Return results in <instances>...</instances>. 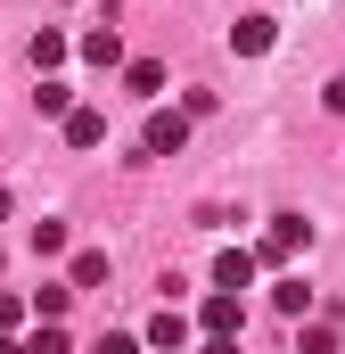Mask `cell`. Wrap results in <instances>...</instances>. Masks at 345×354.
Masks as SVG:
<instances>
[{"label": "cell", "mask_w": 345, "mask_h": 354, "mask_svg": "<svg viewBox=\"0 0 345 354\" xmlns=\"http://www.w3.org/2000/svg\"><path fill=\"white\" fill-rule=\"evenodd\" d=\"M140 149H148V157H181V149H189V115H181V107H157L148 132H140Z\"/></svg>", "instance_id": "cell-1"}, {"label": "cell", "mask_w": 345, "mask_h": 354, "mask_svg": "<svg viewBox=\"0 0 345 354\" xmlns=\"http://www.w3.org/2000/svg\"><path fill=\"white\" fill-rule=\"evenodd\" d=\"M197 330H206V338H239V330H247V305H239L230 288H214V297L197 305Z\"/></svg>", "instance_id": "cell-2"}, {"label": "cell", "mask_w": 345, "mask_h": 354, "mask_svg": "<svg viewBox=\"0 0 345 354\" xmlns=\"http://www.w3.org/2000/svg\"><path fill=\"white\" fill-rule=\"evenodd\" d=\"M304 239H313V223H304V214H271V231H263V264H288Z\"/></svg>", "instance_id": "cell-3"}, {"label": "cell", "mask_w": 345, "mask_h": 354, "mask_svg": "<svg viewBox=\"0 0 345 354\" xmlns=\"http://www.w3.org/2000/svg\"><path fill=\"white\" fill-rule=\"evenodd\" d=\"M214 288H230V297L255 288V256H247V248H222V256H214Z\"/></svg>", "instance_id": "cell-4"}, {"label": "cell", "mask_w": 345, "mask_h": 354, "mask_svg": "<svg viewBox=\"0 0 345 354\" xmlns=\"http://www.w3.org/2000/svg\"><path fill=\"white\" fill-rule=\"evenodd\" d=\"M230 50H239V58H263V50H271V17H263V8H247V17L230 25Z\"/></svg>", "instance_id": "cell-5"}, {"label": "cell", "mask_w": 345, "mask_h": 354, "mask_svg": "<svg viewBox=\"0 0 345 354\" xmlns=\"http://www.w3.org/2000/svg\"><path fill=\"white\" fill-rule=\"evenodd\" d=\"M83 288L75 280H50V288H33V322H66V305H75Z\"/></svg>", "instance_id": "cell-6"}, {"label": "cell", "mask_w": 345, "mask_h": 354, "mask_svg": "<svg viewBox=\"0 0 345 354\" xmlns=\"http://www.w3.org/2000/svg\"><path fill=\"white\" fill-rule=\"evenodd\" d=\"M83 58H90V66H124V33H115V25H90V33H83Z\"/></svg>", "instance_id": "cell-7"}, {"label": "cell", "mask_w": 345, "mask_h": 354, "mask_svg": "<svg viewBox=\"0 0 345 354\" xmlns=\"http://www.w3.org/2000/svg\"><path fill=\"white\" fill-rule=\"evenodd\" d=\"M99 140H107V115L99 107H75L66 115V149H99Z\"/></svg>", "instance_id": "cell-8"}, {"label": "cell", "mask_w": 345, "mask_h": 354, "mask_svg": "<svg viewBox=\"0 0 345 354\" xmlns=\"http://www.w3.org/2000/svg\"><path fill=\"white\" fill-rule=\"evenodd\" d=\"M25 58H33V75H58V66H66V33H50V25H41Z\"/></svg>", "instance_id": "cell-9"}, {"label": "cell", "mask_w": 345, "mask_h": 354, "mask_svg": "<svg viewBox=\"0 0 345 354\" xmlns=\"http://www.w3.org/2000/svg\"><path fill=\"white\" fill-rule=\"evenodd\" d=\"M181 338H189V322H181V305H165V313L148 322V346H165V354H181Z\"/></svg>", "instance_id": "cell-10"}, {"label": "cell", "mask_w": 345, "mask_h": 354, "mask_svg": "<svg viewBox=\"0 0 345 354\" xmlns=\"http://www.w3.org/2000/svg\"><path fill=\"white\" fill-rule=\"evenodd\" d=\"M33 107H41V115H58V124H66V115H75V91L58 83V75H41V91H33Z\"/></svg>", "instance_id": "cell-11"}, {"label": "cell", "mask_w": 345, "mask_h": 354, "mask_svg": "<svg viewBox=\"0 0 345 354\" xmlns=\"http://www.w3.org/2000/svg\"><path fill=\"white\" fill-rule=\"evenodd\" d=\"M124 83H132V99H157V91H165V66H157V58H132Z\"/></svg>", "instance_id": "cell-12"}, {"label": "cell", "mask_w": 345, "mask_h": 354, "mask_svg": "<svg viewBox=\"0 0 345 354\" xmlns=\"http://www.w3.org/2000/svg\"><path fill=\"white\" fill-rule=\"evenodd\" d=\"M25 354H75V338H66V322H33V338H25Z\"/></svg>", "instance_id": "cell-13"}, {"label": "cell", "mask_w": 345, "mask_h": 354, "mask_svg": "<svg viewBox=\"0 0 345 354\" xmlns=\"http://www.w3.org/2000/svg\"><path fill=\"white\" fill-rule=\"evenodd\" d=\"M66 280H75V288H99V280H107V256H99V248H83V256L66 264Z\"/></svg>", "instance_id": "cell-14"}, {"label": "cell", "mask_w": 345, "mask_h": 354, "mask_svg": "<svg viewBox=\"0 0 345 354\" xmlns=\"http://www.w3.org/2000/svg\"><path fill=\"white\" fill-rule=\"evenodd\" d=\"M33 256H66V223H33Z\"/></svg>", "instance_id": "cell-15"}, {"label": "cell", "mask_w": 345, "mask_h": 354, "mask_svg": "<svg viewBox=\"0 0 345 354\" xmlns=\"http://www.w3.org/2000/svg\"><path fill=\"white\" fill-rule=\"evenodd\" d=\"M271 305H279V313H304V305H313V288H304V280H279V288H271Z\"/></svg>", "instance_id": "cell-16"}, {"label": "cell", "mask_w": 345, "mask_h": 354, "mask_svg": "<svg viewBox=\"0 0 345 354\" xmlns=\"http://www.w3.org/2000/svg\"><path fill=\"white\" fill-rule=\"evenodd\" d=\"M296 354H337V330H329V322H313V330H304V346Z\"/></svg>", "instance_id": "cell-17"}, {"label": "cell", "mask_w": 345, "mask_h": 354, "mask_svg": "<svg viewBox=\"0 0 345 354\" xmlns=\"http://www.w3.org/2000/svg\"><path fill=\"white\" fill-rule=\"evenodd\" d=\"M90 354H140V338H132V330H107V338H99Z\"/></svg>", "instance_id": "cell-18"}, {"label": "cell", "mask_w": 345, "mask_h": 354, "mask_svg": "<svg viewBox=\"0 0 345 354\" xmlns=\"http://www.w3.org/2000/svg\"><path fill=\"white\" fill-rule=\"evenodd\" d=\"M17 322H25V305H17V297H0V338H8Z\"/></svg>", "instance_id": "cell-19"}, {"label": "cell", "mask_w": 345, "mask_h": 354, "mask_svg": "<svg viewBox=\"0 0 345 354\" xmlns=\"http://www.w3.org/2000/svg\"><path fill=\"white\" fill-rule=\"evenodd\" d=\"M321 99H329V115H345V75H337L329 91H321Z\"/></svg>", "instance_id": "cell-20"}, {"label": "cell", "mask_w": 345, "mask_h": 354, "mask_svg": "<svg viewBox=\"0 0 345 354\" xmlns=\"http://www.w3.org/2000/svg\"><path fill=\"white\" fill-rule=\"evenodd\" d=\"M197 354H239V338H206V346H197Z\"/></svg>", "instance_id": "cell-21"}, {"label": "cell", "mask_w": 345, "mask_h": 354, "mask_svg": "<svg viewBox=\"0 0 345 354\" xmlns=\"http://www.w3.org/2000/svg\"><path fill=\"white\" fill-rule=\"evenodd\" d=\"M0 354H25V346H17V338H0Z\"/></svg>", "instance_id": "cell-22"}, {"label": "cell", "mask_w": 345, "mask_h": 354, "mask_svg": "<svg viewBox=\"0 0 345 354\" xmlns=\"http://www.w3.org/2000/svg\"><path fill=\"white\" fill-rule=\"evenodd\" d=\"M0 214H8V189H0Z\"/></svg>", "instance_id": "cell-23"}, {"label": "cell", "mask_w": 345, "mask_h": 354, "mask_svg": "<svg viewBox=\"0 0 345 354\" xmlns=\"http://www.w3.org/2000/svg\"><path fill=\"white\" fill-rule=\"evenodd\" d=\"M107 8H115V0H107Z\"/></svg>", "instance_id": "cell-24"}]
</instances>
